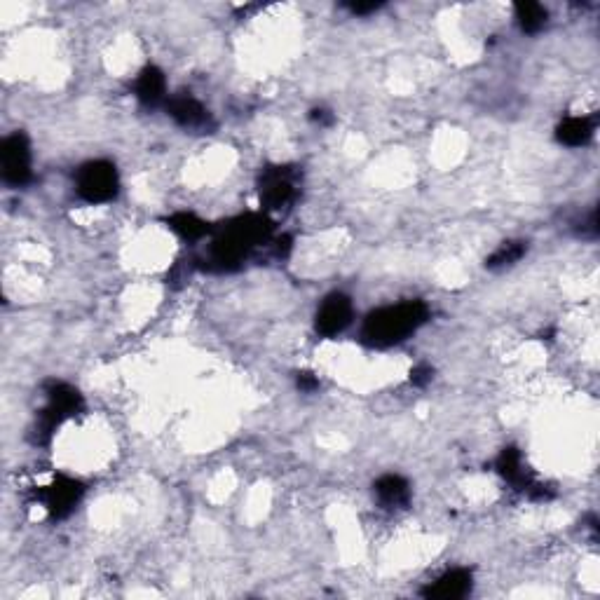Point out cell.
Here are the masks:
<instances>
[{
  "mask_svg": "<svg viewBox=\"0 0 600 600\" xmlns=\"http://www.w3.org/2000/svg\"><path fill=\"white\" fill-rule=\"evenodd\" d=\"M593 134H596V120L589 118V115H570L556 127L558 143L568 148L586 146L593 139Z\"/></svg>",
  "mask_w": 600,
  "mask_h": 600,
  "instance_id": "15",
  "label": "cell"
},
{
  "mask_svg": "<svg viewBox=\"0 0 600 600\" xmlns=\"http://www.w3.org/2000/svg\"><path fill=\"white\" fill-rule=\"evenodd\" d=\"M495 472L500 474L504 481L511 483V488L518 490V493L528 495L530 500L544 502V500H551V497H554V490L544 486V483L537 481L535 476L528 472L521 450L514 446L500 450V455L495 458Z\"/></svg>",
  "mask_w": 600,
  "mask_h": 600,
  "instance_id": "7",
  "label": "cell"
},
{
  "mask_svg": "<svg viewBox=\"0 0 600 600\" xmlns=\"http://www.w3.org/2000/svg\"><path fill=\"white\" fill-rule=\"evenodd\" d=\"M514 15L523 33H540L549 24V12L540 3H516Z\"/></svg>",
  "mask_w": 600,
  "mask_h": 600,
  "instance_id": "17",
  "label": "cell"
},
{
  "mask_svg": "<svg viewBox=\"0 0 600 600\" xmlns=\"http://www.w3.org/2000/svg\"><path fill=\"white\" fill-rule=\"evenodd\" d=\"M75 193L87 204H108L120 195L118 167L108 160H90L75 172Z\"/></svg>",
  "mask_w": 600,
  "mask_h": 600,
  "instance_id": "4",
  "label": "cell"
},
{
  "mask_svg": "<svg viewBox=\"0 0 600 600\" xmlns=\"http://www.w3.org/2000/svg\"><path fill=\"white\" fill-rule=\"evenodd\" d=\"M300 169L293 165H268L258 176V200L263 211L289 209L300 193Z\"/></svg>",
  "mask_w": 600,
  "mask_h": 600,
  "instance_id": "5",
  "label": "cell"
},
{
  "mask_svg": "<svg viewBox=\"0 0 600 600\" xmlns=\"http://www.w3.org/2000/svg\"><path fill=\"white\" fill-rule=\"evenodd\" d=\"M373 493L387 509H401L411 502V483L401 474H383L373 483Z\"/></svg>",
  "mask_w": 600,
  "mask_h": 600,
  "instance_id": "14",
  "label": "cell"
},
{
  "mask_svg": "<svg viewBox=\"0 0 600 600\" xmlns=\"http://www.w3.org/2000/svg\"><path fill=\"white\" fill-rule=\"evenodd\" d=\"M310 122H315V125H319V127H331L333 122H336V115H333L331 111H326V108H312Z\"/></svg>",
  "mask_w": 600,
  "mask_h": 600,
  "instance_id": "21",
  "label": "cell"
},
{
  "mask_svg": "<svg viewBox=\"0 0 600 600\" xmlns=\"http://www.w3.org/2000/svg\"><path fill=\"white\" fill-rule=\"evenodd\" d=\"M134 97L141 106L155 108L167 104V78L158 66H143L134 80Z\"/></svg>",
  "mask_w": 600,
  "mask_h": 600,
  "instance_id": "12",
  "label": "cell"
},
{
  "mask_svg": "<svg viewBox=\"0 0 600 600\" xmlns=\"http://www.w3.org/2000/svg\"><path fill=\"white\" fill-rule=\"evenodd\" d=\"M275 240V223L272 218L261 214L235 216L221 225H214V233L209 235V244L204 256L195 265L204 272H235L240 270L258 249L268 247Z\"/></svg>",
  "mask_w": 600,
  "mask_h": 600,
  "instance_id": "1",
  "label": "cell"
},
{
  "mask_svg": "<svg viewBox=\"0 0 600 600\" xmlns=\"http://www.w3.org/2000/svg\"><path fill=\"white\" fill-rule=\"evenodd\" d=\"M354 319V305H352V298L345 296V293H329L322 300V305L317 308V315H315V331L319 333L322 338H333V336H340L347 326L352 324Z\"/></svg>",
  "mask_w": 600,
  "mask_h": 600,
  "instance_id": "9",
  "label": "cell"
},
{
  "mask_svg": "<svg viewBox=\"0 0 600 600\" xmlns=\"http://www.w3.org/2000/svg\"><path fill=\"white\" fill-rule=\"evenodd\" d=\"M85 495V483L73 479L68 474H54V479L36 490V500L43 504L47 514L54 521H61V518H68L78 507L80 500Z\"/></svg>",
  "mask_w": 600,
  "mask_h": 600,
  "instance_id": "8",
  "label": "cell"
},
{
  "mask_svg": "<svg viewBox=\"0 0 600 600\" xmlns=\"http://www.w3.org/2000/svg\"><path fill=\"white\" fill-rule=\"evenodd\" d=\"M165 111L169 118H172L176 125L183 129H193V132H211L216 127L211 113L204 108L202 101H197L190 92H181L174 94V97L167 99Z\"/></svg>",
  "mask_w": 600,
  "mask_h": 600,
  "instance_id": "10",
  "label": "cell"
},
{
  "mask_svg": "<svg viewBox=\"0 0 600 600\" xmlns=\"http://www.w3.org/2000/svg\"><path fill=\"white\" fill-rule=\"evenodd\" d=\"M528 254V242L523 240H509L502 242L493 254L486 258L488 270H507L511 265H516L521 258Z\"/></svg>",
  "mask_w": 600,
  "mask_h": 600,
  "instance_id": "16",
  "label": "cell"
},
{
  "mask_svg": "<svg viewBox=\"0 0 600 600\" xmlns=\"http://www.w3.org/2000/svg\"><path fill=\"white\" fill-rule=\"evenodd\" d=\"M347 10L352 12V15H357V17H364V15H373V12H378L380 8H383V3H347L345 5Z\"/></svg>",
  "mask_w": 600,
  "mask_h": 600,
  "instance_id": "20",
  "label": "cell"
},
{
  "mask_svg": "<svg viewBox=\"0 0 600 600\" xmlns=\"http://www.w3.org/2000/svg\"><path fill=\"white\" fill-rule=\"evenodd\" d=\"M434 380V368L429 364H418L411 368V385L427 387Z\"/></svg>",
  "mask_w": 600,
  "mask_h": 600,
  "instance_id": "18",
  "label": "cell"
},
{
  "mask_svg": "<svg viewBox=\"0 0 600 600\" xmlns=\"http://www.w3.org/2000/svg\"><path fill=\"white\" fill-rule=\"evenodd\" d=\"M0 174L12 188L29 186L33 179L31 141L24 132H12L0 143Z\"/></svg>",
  "mask_w": 600,
  "mask_h": 600,
  "instance_id": "6",
  "label": "cell"
},
{
  "mask_svg": "<svg viewBox=\"0 0 600 600\" xmlns=\"http://www.w3.org/2000/svg\"><path fill=\"white\" fill-rule=\"evenodd\" d=\"M429 319V308L422 300H404L397 305H385L368 312L361 326V340L364 345L375 347V350H385V347L404 343L418 333Z\"/></svg>",
  "mask_w": 600,
  "mask_h": 600,
  "instance_id": "2",
  "label": "cell"
},
{
  "mask_svg": "<svg viewBox=\"0 0 600 600\" xmlns=\"http://www.w3.org/2000/svg\"><path fill=\"white\" fill-rule=\"evenodd\" d=\"M167 228L179 237V240L188 242V244H197L214 233V225L209 221H204L202 216L193 214V211H174L165 218Z\"/></svg>",
  "mask_w": 600,
  "mask_h": 600,
  "instance_id": "13",
  "label": "cell"
},
{
  "mask_svg": "<svg viewBox=\"0 0 600 600\" xmlns=\"http://www.w3.org/2000/svg\"><path fill=\"white\" fill-rule=\"evenodd\" d=\"M474 589V575L467 568H453L446 570L441 577H436L434 582H429L422 589V596L429 600H460L467 598Z\"/></svg>",
  "mask_w": 600,
  "mask_h": 600,
  "instance_id": "11",
  "label": "cell"
},
{
  "mask_svg": "<svg viewBox=\"0 0 600 600\" xmlns=\"http://www.w3.org/2000/svg\"><path fill=\"white\" fill-rule=\"evenodd\" d=\"M296 387L300 392L310 394V392L319 390V378L310 371H300V373H296Z\"/></svg>",
  "mask_w": 600,
  "mask_h": 600,
  "instance_id": "19",
  "label": "cell"
},
{
  "mask_svg": "<svg viewBox=\"0 0 600 600\" xmlns=\"http://www.w3.org/2000/svg\"><path fill=\"white\" fill-rule=\"evenodd\" d=\"M85 411V399L80 390L64 380H47L45 383V406L38 411V443H50L57 429L75 415Z\"/></svg>",
  "mask_w": 600,
  "mask_h": 600,
  "instance_id": "3",
  "label": "cell"
}]
</instances>
